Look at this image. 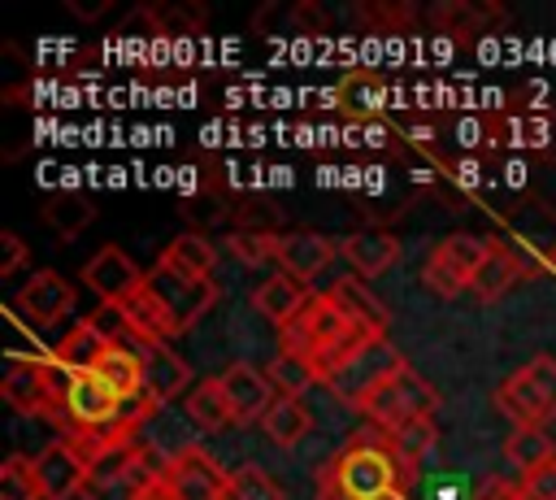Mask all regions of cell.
Listing matches in <instances>:
<instances>
[{
	"label": "cell",
	"instance_id": "cell-39",
	"mask_svg": "<svg viewBox=\"0 0 556 500\" xmlns=\"http://www.w3.org/2000/svg\"><path fill=\"white\" fill-rule=\"evenodd\" d=\"M473 500H526V496H521V487H508V483L491 478V483H482V487L473 491Z\"/></svg>",
	"mask_w": 556,
	"mask_h": 500
},
{
	"label": "cell",
	"instance_id": "cell-36",
	"mask_svg": "<svg viewBox=\"0 0 556 500\" xmlns=\"http://www.w3.org/2000/svg\"><path fill=\"white\" fill-rule=\"evenodd\" d=\"M521 496L526 500H556V457L521 474Z\"/></svg>",
	"mask_w": 556,
	"mask_h": 500
},
{
	"label": "cell",
	"instance_id": "cell-7",
	"mask_svg": "<svg viewBox=\"0 0 556 500\" xmlns=\"http://www.w3.org/2000/svg\"><path fill=\"white\" fill-rule=\"evenodd\" d=\"M400 365H404V357H400L387 339H369V343H365V348H361V352H356V357H352L326 387H330L343 404L361 409V404H365V400H369V396H374Z\"/></svg>",
	"mask_w": 556,
	"mask_h": 500
},
{
	"label": "cell",
	"instance_id": "cell-6",
	"mask_svg": "<svg viewBox=\"0 0 556 500\" xmlns=\"http://www.w3.org/2000/svg\"><path fill=\"white\" fill-rule=\"evenodd\" d=\"M434 409H439L434 387H430L408 361L361 404V413L369 417V426H378L382 435L395 430V426H404L408 417H426V413H434Z\"/></svg>",
	"mask_w": 556,
	"mask_h": 500
},
{
	"label": "cell",
	"instance_id": "cell-1",
	"mask_svg": "<svg viewBox=\"0 0 556 500\" xmlns=\"http://www.w3.org/2000/svg\"><path fill=\"white\" fill-rule=\"evenodd\" d=\"M287 352H300L321 383H330L369 339H382L374 330H365L361 322H352V313L330 296V291H313L308 304L291 317V326L278 330Z\"/></svg>",
	"mask_w": 556,
	"mask_h": 500
},
{
	"label": "cell",
	"instance_id": "cell-13",
	"mask_svg": "<svg viewBox=\"0 0 556 500\" xmlns=\"http://www.w3.org/2000/svg\"><path fill=\"white\" fill-rule=\"evenodd\" d=\"M117 413H122V400H117V391H113L104 378H96V374H74L70 396H65V417H70L65 430L104 426V422H113Z\"/></svg>",
	"mask_w": 556,
	"mask_h": 500
},
{
	"label": "cell",
	"instance_id": "cell-38",
	"mask_svg": "<svg viewBox=\"0 0 556 500\" xmlns=\"http://www.w3.org/2000/svg\"><path fill=\"white\" fill-rule=\"evenodd\" d=\"M152 13H156L161 35H178V30H195L200 26V17H187L182 9H152Z\"/></svg>",
	"mask_w": 556,
	"mask_h": 500
},
{
	"label": "cell",
	"instance_id": "cell-17",
	"mask_svg": "<svg viewBox=\"0 0 556 500\" xmlns=\"http://www.w3.org/2000/svg\"><path fill=\"white\" fill-rule=\"evenodd\" d=\"M213 265H217V252L204 235H174L156 261V270H165L182 283H213Z\"/></svg>",
	"mask_w": 556,
	"mask_h": 500
},
{
	"label": "cell",
	"instance_id": "cell-32",
	"mask_svg": "<svg viewBox=\"0 0 556 500\" xmlns=\"http://www.w3.org/2000/svg\"><path fill=\"white\" fill-rule=\"evenodd\" d=\"M226 500H287V496H282L278 478L265 474L261 465H239V470H230Z\"/></svg>",
	"mask_w": 556,
	"mask_h": 500
},
{
	"label": "cell",
	"instance_id": "cell-3",
	"mask_svg": "<svg viewBox=\"0 0 556 500\" xmlns=\"http://www.w3.org/2000/svg\"><path fill=\"white\" fill-rule=\"evenodd\" d=\"M74 374H65L56 361H39V357H13L9 374L0 383L4 400L22 413V417H52L56 426H70L65 417V396H70Z\"/></svg>",
	"mask_w": 556,
	"mask_h": 500
},
{
	"label": "cell",
	"instance_id": "cell-4",
	"mask_svg": "<svg viewBox=\"0 0 556 500\" xmlns=\"http://www.w3.org/2000/svg\"><path fill=\"white\" fill-rule=\"evenodd\" d=\"M495 404L513 426H543L556 417V357H534L495 387Z\"/></svg>",
	"mask_w": 556,
	"mask_h": 500
},
{
	"label": "cell",
	"instance_id": "cell-18",
	"mask_svg": "<svg viewBox=\"0 0 556 500\" xmlns=\"http://www.w3.org/2000/svg\"><path fill=\"white\" fill-rule=\"evenodd\" d=\"M308 296H313V291H308L300 278H291L287 270H278V274H269V278L252 291V304H256V313H261L265 322H274V326L282 330V326H291V317L308 304Z\"/></svg>",
	"mask_w": 556,
	"mask_h": 500
},
{
	"label": "cell",
	"instance_id": "cell-26",
	"mask_svg": "<svg viewBox=\"0 0 556 500\" xmlns=\"http://www.w3.org/2000/svg\"><path fill=\"white\" fill-rule=\"evenodd\" d=\"M330 296L352 313V322H361L365 330H374V335H382V339H387V309L365 291V283H361V278H334Z\"/></svg>",
	"mask_w": 556,
	"mask_h": 500
},
{
	"label": "cell",
	"instance_id": "cell-5",
	"mask_svg": "<svg viewBox=\"0 0 556 500\" xmlns=\"http://www.w3.org/2000/svg\"><path fill=\"white\" fill-rule=\"evenodd\" d=\"M491 248H495L491 239L469 235V230L443 235V239L430 248V257H426V270H421L426 287L439 291L443 300H452V296H460V291H473V278H478V270L486 265Z\"/></svg>",
	"mask_w": 556,
	"mask_h": 500
},
{
	"label": "cell",
	"instance_id": "cell-16",
	"mask_svg": "<svg viewBox=\"0 0 556 500\" xmlns=\"http://www.w3.org/2000/svg\"><path fill=\"white\" fill-rule=\"evenodd\" d=\"M339 257L361 274V278H378L400 261V243L387 230H352L339 239Z\"/></svg>",
	"mask_w": 556,
	"mask_h": 500
},
{
	"label": "cell",
	"instance_id": "cell-21",
	"mask_svg": "<svg viewBox=\"0 0 556 500\" xmlns=\"http://www.w3.org/2000/svg\"><path fill=\"white\" fill-rule=\"evenodd\" d=\"M87 374H96V378H104L113 391H117V400L122 404H130V400H139L143 396V357H139V348H126V343H113Z\"/></svg>",
	"mask_w": 556,
	"mask_h": 500
},
{
	"label": "cell",
	"instance_id": "cell-40",
	"mask_svg": "<svg viewBox=\"0 0 556 500\" xmlns=\"http://www.w3.org/2000/svg\"><path fill=\"white\" fill-rule=\"evenodd\" d=\"M547 257H552V265H556V243H552V252H547Z\"/></svg>",
	"mask_w": 556,
	"mask_h": 500
},
{
	"label": "cell",
	"instance_id": "cell-31",
	"mask_svg": "<svg viewBox=\"0 0 556 500\" xmlns=\"http://www.w3.org/2000/svg\"><path fill=\"white\" fill-rule=\"evenodd\" d=\"M0 500H43V487L35 478V461L13 452L0 465Z\"/></svg>",
	"mask_w": 556,
	"mask_h": 500
},
{
	"label": "cell",
	"instance_id": "cell-19",
	"mask_svg": "<svg viewBox=\"0 0 556 500\" xmlns=\"http://www.w3.org/2000/svg\"><path fill=\"white\" fill-rule=\"evenodd\" d=\"M339 252V243H330L326 235H313V230H295V235H282V248H278V270H287L291 278H313L330 265V257Z\"/></svg>",
	"mask_w": 556,
	"mask_h": 500
},
{
	"label": "cell",
	"instance_id": "cell-24",
	"mask_svg": "<svg viewBox=\"0 0 556 500\" xmlns=\"http://www.w3.org/2000/svg\"><path fill=\"white\" fill-rule=\"evenodd\" d=\"M526 274H530L526 257L513 252V248H504V243H495L491 257H486V265H482L478 278H473V296H478V300H500V296H504L513 283H521Z\"/></svg>",
	"mask_w": 556,
	"mask_h": 500
},
{
	"label": "cell",
	"instance_id": "cell-23",
	"mask_svg": "<svg viewBox=\"0 0 556 500\" xmlns=\"http://www.w3.org/2000/svg\"><path fill=\"white\" fill-rule=\"evenodd\" d=\"M109 348H113V343H109V339H104V335L83 317V322H74V330L52 348V361H56L65 374H87V370H91Z\"/></svg>",
	"mask_w": 556,
	"mask_h": 500
},
{
	"label": "cell",
	"instance_id": "cell-35",
	"mask_svg": "<svg viewBox=\"0 0 556 500\" xmlns=\"http://www.w3.org/2000/svg\"><path fill=\"white\" fill-rule=\"evenodd\" d=\"M87 322L109 339V343H130V322L122 304H100L96 313H87Z\"/></svg>",
	"mask_w": 556,
	"mask_h": 500
},
{
	"label": "cell",
	"instance_id": "cell-25",
	"mask_svg": "<svg viewBox=\"0 0 556 500\" xmlns=\"http://www.w3.org/2000/svg\"><path fill=\"white\" fill-rule=\"evenodd\" d=\"M187 417H191L200 430H208V435L235 426V409H230V400H226L222 378H200V383L187 391Z\"/></svg>",
	"mask_w": 556,
	"mask_h": 500
},
{
	"label": "cell",
	"instance_id": "cell-12",
	"mask_svg": "<svg viewBox=\"0 0 556 500\" xmlns=\"http://www.w3.org/2000/svg\"><path fill=\"white\" fill-rule=\"evenodd\" d=\"M222 378V387H226V400H230V409H235V426H248V422H261L265 417V409L274 404V383H269V374L265 370H256V365H248V361H235L226 374H217Z\"/></svg>",
	"mask_w": 556,
	"mask_h": 500
},
{
	"label": "cell",
	"instance_id": "cell-8",
	"mask_svg": "<svg viewBox=\"0 0 556 500\" xmlns=\"http://www.w3.org/2000/svg\"><path fill=\"white\" fill-rule=\"evenodd\" d=\"M74 300H78V291H74V283H70L65 274H56V270H35V274L17 287L13 309L22 313L26 326L48 330V326H56L61 317L74 313Z\"/></svg>",
	"mask_w": 556,
	"mask_h": 500
},
{
	"label": "cell",
	"instance_id": "cell-2",
	"mask_svg": "<svg viewBox=\"0 0 556 500\" xmlns=\"http://www.w3.org/2000/svg\"><path fill=\"white\" fill-rule=\"evenodd\" d=\"M408 487L404 470L395 465L387 435H352L321 470H317V500H400Z\"/></svg>",
	"mask_w": 556,
	"mask_h": 500
},
{
	"label": "cell",
	"instance_id": "cell-30",
	"mask_svg": "<svg viewBox=\"0 0 556 500\" xmlns=\"http://www.w3.org/2000/svg\"><path fill=\"white\" fill-rule=\"evenodd\" d=\"M148 483H156V478H148V474H143V465L135 461V465H130V470H122V474L91 478L83 496H87V500H143Z\"/></svg>",
	"mask_w": 556,
	"mask_h": 500
},
{
	"label": "cell",
	"instance_id": "cell-33",
	"mask_svg": "<svg viewBox=\"0 0 556 500\" xmlns=\"http://www.w3.org/2000/svg\"><path fill=\"white\" fill-rule=\"evenodd\" d=\"M278 248H282V235H274V230H243V235L230 239V252H235L243 265L278 261Z\"/></svg>",
	"mask_w": 556,
	"mask_h": 500
},
{
	"label": "cell",
	"instance_id": "cell-37",
	"mask_svg": "<svg viewBox=\"0 0 556 500\" xmlns=\"http://www.w3.org/2000/svg\"><path fill=\"white\" fill-rule=\"evenodd\" d=\"M22 261H26V243H22L13 230H0V278L17 274Z\"/></svg>",
	"mask_w": 556,
	"mask_h": 500
},
{
	"label": "cell",
	"instance_id": "cell-10",
	"mask_svg": "<svg viewBox=\"0 0 556 500\" xmlns=\"http://www.w3.org/2000/svg\"><path fill=\"white\" fill-rule=\"evenodd\" d=\"M174 500H226V487H230V474L200 448V443H187L174 452V465L165 474Z\"/></svg>",
	"mask_w": 556,
	"mask_h": 500
},
{
	"label": "cell",
	"instance_id": "cell-9",
	"mask_svg": "<svg viewBox=\"0 0 556 500\" xmlns=\"http://www.w3.org/2000/svg\"><path fill=\"white\" fill-rule=\"evenodd\" d=\"M35 478L43 487V500H70V496H83L87 483H91V465L83 461V452L61 435L52 439L48 448H39L35 457Z\"/></svg>",
	"mask_w": 556,
	"mask_h": 500
},
{
	"label": "cell",
	"instance_id": "cell-28",
	"mask_svg": "<svg viewBox=\"0 0 556 500\" xmlns=\"http://www.w3.org/2000/svg\"><path fill=\"white\" fill-rule=\"evenodd\" d=\"M265 374H269V383H274L278 396H304L313 383H321L317 370L300 352H287V348H278V357L265 365Z\"/></svg>",
	"mask_w": 556,
	"mask_h": 500
},
{
	"label": "cell",
	"instance_id": "cell-15",
	"mask_svg": "<svg viewBox=\"0 0 556 500\" xmlns=\"http://www.w3.org/2000/svg\"><path fill=\"white\" fill-rule=\"evenodd\" d=\"M139 357H143V396L148 400L169 404L178 391H187L191 370H187V361L169 343H143Z\"/></svg>",
	"mask_w": 556,
	"mask_h": 500
},
{
	"label": "cell",
	"instance_id": "cell-11",
	"mask_svg": "<svg viewBox=\"0 0 556 500\" xmlns=\"http://www.w3.org/2000/svg\"><path fill=\"white\" fill-rule=\"evenodd\" d=\"M83 283L100 296V304H126L135 291L148 287V274L113 243H104L87 265H83Z\"/></svg>",
	"mask_w": 556,
	"mask_h": 500
},
{
	"label": "cell",
	"instance_id": "cell-22",
	"mask_svg": "<svg viewBox=\"0 0 556 500\" xmlns=\"http://www.w3.org/2000/svg\"><path fill=\"white\" fill-rule=\"evenodd\" d=\"M261 430L269 435V443L295 448V443L313 430V413H308V404H304L300 396H274V404H269L265 417H261Z\"/></svg>",
	"mask_w": 556,
	"mask_h": 500
},
{
	"label": "cell",
	"instance_id": "cell-29",
	"mask_svg": "<svg viewBox=\"0 0 556 500\" xmlns=\"http://www.w3.org/2000/svg\"><path fill=\"white\" fill-rule=\"evenodd\" d=\"M504 457H508L521 474H530L534 465L552 461L556 452H552V439H547L543 426H513V435L504 439Z\"/></svg>",
	"mask_w": 556,
	"mask_h": 500
},
{
	"label": "cell",
	"instance_id": "cell-20",
	"mask_svg": "<svg viewBox=\"0 0 556 500\" xmlns=\"http://www.w3.org/2000/svg\"><path fill=\"white\" fill-rule=\"evenodd\" d=\"M434 439H439V430H434V413H426V417H408L404 426L387 430V448H391V457H395V465L404 470L408 483L417 478L421 461L434 452Z\"/></svg>",
	"mask_w": 556,
	"mask_h": 500
},
{
	"label": "cell",
	"instance_id": "cell-34",
	"mask_svg": "<svg viewBox=\"0 0 556 500\" xmlns=\"http://www.w3.org/2000/svg\"><path fill=\"white\" fill-rule=\"evenodd\" d=\"M486 17V9H478V4H443V9H434V26H443V30H452V35H473V22H482Z\"/></svg>",
	"mask_w": 556,
	"mask_h": 500
},
{
	"label": "cell",
	"instance_id": "cell-14",
	"mask_svg": "<svg viewBox=\"0 0 556 500\" xmlns=\"http://www.w3.org/2000/svg\"><path fill=\"white\" fill-rule=\"evenodd\" d=\"M148 283H152L156 296L169 304L178 335H182L187 326H195V322L213 309V300H217V283H182V278H174V274H165V270H152Z\"/></svg>",
	"mask_w": 556,
	"mask_h": 500
},
{
	"label": "cell",
	"instance_id": "cell-27",
	"mask_svg": "<svg viewBox=\"0 0 556 500\" xmlns=\"http://www.w3.org/2000/svg\"><path fill=\"white\" fill-rule=\"evenodd\" d=\"M43 217H48V226L56 230V235H78V230H87L91 226V217H96V209H91V200L87 196H78V191H56V196H48L43 200Z\"/></svg>",
	"mask_w": 556,
	"mask_h": 500
}]
</instances>
